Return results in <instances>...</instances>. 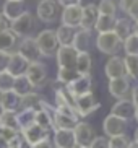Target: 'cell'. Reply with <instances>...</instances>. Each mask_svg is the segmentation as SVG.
Returning <instances> with one entry per match:
<instances>
[{
    "mask_svg": "<svg viewBox=\"0 0 138 148\" xmlns=\"http://www.w3.org/2000/svg\"><path fill=\"white\" fill-rule=\"evenodd\" d=\"M96 47L106 56H115L122 47V39L112 31H102L96 36Z\"/></svg>",
    "mask_w": 138,
    "mask_h": 148,
    "instance_id": "cell-1",
    "label": "cell"
},
{
    "mask_svg": "<svg viewBox=\"0 0 138 148\" xmlns=\"http://www.w3.org/2000/svg\"><path fill=\"white\" fill-rule=\"evenodd\" d=\"M36 42H38V47L41 51V56L42 57H52L55 56L57 49H59V41H57L55 31L52 29H42L36 36Z\"/></svg>",
    "mask_w": 138,
    "mask_h": 148,
    "instance_id": "cell-2",
    "label": "cell"
},
{
    "mask_svg": "<svg viewBox=\"0 0 138 148\" xmlns=\"http://www.w3.org/2000/svg\"><path fill=\"white\" fill-rule=\"evenodd\" d=\"M36 28V18L34 15L26 10L21 16H18L16 20H13L10 23V29L18 36V38H26V36H31V33L34 31Z\"/></svg>",
    "mask_w": 138,
    "mask_h": 148,
    "instance_id": "cell-3",
    "label": "cell"
},
{
    "mask_svg": "<svg viewBox=\"0 0 138 148\" xmlns=\"http://www.w3.org/2000/svg\"><path fill=\"white\" fill-rule=\"evenodd\" d=\"M99 108H101V103L94 98L93 91L75 98V109H77V112L80 117H88L89 114H93Z\"/></svg>",
    "mask_w": 138,
    "mask_h": 148,
    "instance_id": "cell-4",
    "label": "cell"
},
{
    "mask_svg": "<svg viewBox=\"0 0 138 148\" xmlns=\"http://www.w3.org/2000/svg\"><path fill=\"white\" fill-rule=\"evenodd\" d=\"M59 7L57 0H39L36 15L42 23H54L59 18Z\"/></svg>",
    "mask_w": 138,
    "mask_h": 148,
    "instance_id": "cell-5",
    "label": "cell"
},
{
    "mask_svg": "<svg viewBox=\"0 0 138 148\" xmlns=\"http://www.w3.org/2000/svg\"><path fill=\"white\" fill-rule=\"evenodd\" d=\"M102 130H104V135L107 138L109 137H114V135H122L127 132V121L111 112L109 116L104 117Z\"/></svg>",
    "mask_w": 138,
    "mask_h": 148,
    "instance_id": "cell-6",
    "label": "cell"
},
{
    "mask_svg": "<svg viewBox=\"0 0 138 148\" xmlns=\"http://www.w3.org/2000/svg\"><path fill=\"white\" fill-rule=\"evenodd\" d=\"M57 65L59 67H70L75 69L77 67V59H78V51L72 46V44H62L59 46L55 52Z\"/></svg>",
    "mask_w": 138,
    "mask_h": 148,
    "instance_id": "cell-7",
    "label": "cell"
},
{
    "mask_svg": "<svg viewBox=\"0 0 138 148\" xmlns=\"http://www.w3.org/2000/svg\"><path fill=\"white\" fill-rule=\"evenodd\" d=\"M16 52L21 54V56L25 57L29 64H31V62L39 60V59L42 57V56H41V51H39V47H38V42H36V38H31V36L23 38V41L18 44Z\"/></svg>",
    "mask_w": 138,
    "mask_h": 148,
    "instance_id": "cell-8",
    "label": "cell"
},
{
    "mask_svg": "<svg viewBox=\"0 0 138 148\" xmlns=\"http://www.w3.org/2000/svg\"><path fill=\"white\" fill-rule=\"evenodd\" d=\"M25 75L29 78V82L36 88H39V86H42L44 83H46V80H47V67L41 60L31 62L29 65H28V69H26Z\"/></svg>",
    "mask_w": 138,
    "mask_h": 148,
    "instance_id": "cell-9",
    "label": "cell"
},
{
    "mask_svg": "<svg viewBox=\"0 0 138 148\" xmlns=\"http://www.w3.org/2000/svg\"><path fill=\"white\" fill-rule=\"evenodd\" d=\"M54 111L55 108H51V104H47L42 99L41 106L36 109V124L46 129L47 132H52L54 130Z\"/></svg>",
    "mask_w": 138,
    "mask_h": 148,
    "instance_id": "cell-10",
    "label": "cell"
},
{
    "mask_svg": "<svg viewBox=\"0 0 138 148\" xmlns=\"http://www.w3.org/2000/svg\"><path fill=\"white\" fill-rule=\"evenodd\" d=\"M52 142L55 148H78L73 129H55L52 130Z\"/></svg>",
    "mask_w": 138,
    "mask_h": 148,
    "instance_id": "cell-11",
    "label": "cell"
},
{
    "mask_svg": "<svg viewBox=\"0 0 138 148\" xmlns=\"http://www.w3.org/2000/svg\"><path fill=\"white\" fill-rule=\"evenodd\" d=\"M49 134L51 132H47L46 129H42L41 125H38V124H31L29 127H26V129H23V130H20V135H21L23 142H26V143L29 145H36L39 143L41 140L44 138H49Z\"/></svg>",
    "mask_w": 138,
    "mask_h": 148,
    "instance_id": "cell-12",
    "label": "cell"
},
{
    "mask_svg": "<svg viewBox=\"0 0 138 148\" xmlns=\"http://www.w3.org/2000/svg\"><path fill=\"white\" fill-rule=\"evenodd\" d=\"M73 132H75V138H77L78 147H89L91 142L96 137L93 125H89L88 122H81V121L75 125Z\"/></svg>",
    "mask_w": 138,
    "mask_h": 148,
    "instance_id": "cell-13",
    "label": "cell"
},
{
    "mask_svg": "<svg viewBox=\"0 0 138 148\" xmlns=\"http://www.w3.org/2000/svg\"><path fill=\"white\" fill-rule=\"evenodd\" d=\"M109 93H111V96H114L115 99L127 98V95L130 93V78L127 75L111 78L109 80Z\"/></svg>",
    "mask_w": 138,
    "mask_h": 148,
    "instance_id": "cell-14",
    "label": "cell"
},
{
    "mask_svg": "<svg viewBox=\"0 0 138 148\" xmlns=\"http://www.w3.org/2000/svg\"><path fill=\"white\" fill-rule=\"evenodd\" d=\"M81 12H83L81 5L64 7V10H62V13H60L62 25H67V26H72V28H80V23H81Z\"/></svg>",
    "mask_w": 138,
    "mask_h": 148,
    "instance_id": "cell-15",
    "label": "cell"
},
{
    "mask_svg": "<svg viewBox=\"0 0 138 148\" xmlns=\"http://www.w3.org/2000/svg\"><path fill=\"white\" fill-rule=\"evenodd\" d=\"M65 86L77 98V96H81V95L93 91V80H91V75H80L77 80H73L72 83L65 85Z\"/></svg>",
    "mask_w": 138,
    "mask_h": 148,
    "instance_id": "cell-16",
    "label": "cell"
},
{
    "mask_svg": "<svg viewBox=\"0 0 138 148\" xmlns=\"http://www.w3.org/2000/svg\"><path fill=\"white\" fill-rule=\"evenodd\" d=\"M135 109H137V106L133 104V101L122 98V99H117V103H114V106L111 108V112L125 119V121H130L135 117Z\"/></svg>",
    "mask_w": 138,
    "mask_h": 148,
    "instance_id": "cell-17",
    "label": "cell"
},
{
    "mask_svg": "<svg viewBox=\"0 0 138 148\" xmlns=\"http://www.w3.org/2000/svg\"><path fill=\"white\" fill-rule=\"evenodd\" d=\"M98 16H99L98 5L96 3L85 5V7H83V12H81V23H80V28H81V29L93 31L96 26V21H98Z\"/></svg>",
    "mask_w": 138,
    "mask_h": 148,
    "instance_id": "cell-18",
    "label": "cell"
},
{
    "mask_svg": "<svg viewBox=\"0 0 138 148\" xmlns=\"http://www.w3.org/2000/svg\"><path fill=\"white\" fill-rule=\"evenodd\" d=\"M104 73H106V77H107L109 80L115 78V77H124V75H127L124 59H122V57H119V56H111V59L106 62Z\"/></svg>",
    "mask_w": 138,
    "mask_h": 148,
    "instance_id": "cell-19",
    "label": "cell"
},
{
    "mask_svg": "<svg viewBox=\"0 0 138 148\" xmlns=\"http://www.w3.org/2000/svg\"><path fill=\"white\" fill-rule=\"evenodd\" d=\"M28 65H29V62L26 60L21 54H18V52H15V51H13L12 56H10V62H8L7 70H8L13 77H20V75H25L26 73Z\"/></svg>",
    "mask_w": 138,
    "mask_h": 148,
    "instance_id": "cell-20",
    "label": "cell"
},
{
    "mask_svg": "<svg viewBox=\"0 0 138 148\" xmlns=\"http://www.w3.org/2000/svg\"><path fill=\"white\" fill-rule=\"evenodd\" d=\"M2 12H3V15L8 18L10 21L16 20L18 16H21V15L26 12L25 0H7V2L3 3Z\"/></svg>",
    "mask_w": 138,
    "mask_h": 148,
    "instance_id": "cell-21",
    "label": "cell"
},
{
    "mask_svg": "<svg viewBox=\"0 0 138 148\" xmlns=\"http://www.w3.org/2000/svg\"><path fill=\"white\" fill-rule=\"evenodd\" d=\"M72 46L77 49L78 52H89L91 47V31L88 29H77L73 36V41H72Z\"/></svg>",
    "mask_w": 138,
    "mask_h": 148,
    "instance_id": "cell-22",
    "label": "cell"
},
{
    "mask_svg": "<svg viewBox=\"0 0 138 148\" xmlns=\"http://www.w3.org/2000/svg\"><path fill=\"white\" fill-rule=\"evenodd\" d=\"M16 47H18V36L10 28L0 31V51L13 52Z\"/></svg>",
    "mask_w": 138,
    "mask_h": 148,
    "instance_id": "cell-23",
    "label": "cell"
},
{
    "mask_svg": "<svg viewBox=\"0 0 138 148\" xmlns=\"http://www.w3.org/2000/svg\"><path fill=\"white\" fill-rule=\"evenodd\" d=\"M78 117L75 116H68V114L59 112V111H54V130L55 129H75V125L78 124Z\"/></svg>",
    "mask_w": 138,
    "mask_h": 148,
    "instance_id": "cell-24",
    "label": "cell"
},
{
    "mask_svg": "<svg viewBox=\"0 0 138 148\" xmlns=\"http://www.w3.org/2000/svg\"><path fill=\"white\" fill-rule=\"evenodd\" d=\"M114 33H115L122 41L128 38L132 33H133V20H130L128 16L127 18H117L115 25H114Z\"/></svg>",
    "mask_w": 138,
    "mask_h": 148,
    "instance_id": "cell-25",
    "label": "cell"
},
{
    "mask_svg": "<svg viewBox=\"0 0 138 148\" xmlns=\"http://www.w3.org/2000/svg\"><path fill=\"white\" fill-rule=\"evenodd\" d=\"M34 85L29 82V78L26 75H20V77H15V83H13V91L16 93L18 96H25L28 93L34 91Z\"/></svg>",
    "mask_w": 138,
    "mask_h": 148,
    "instance_id": "cell-26",
    "label": "cell"
},
{
    "mask_svg": "<svg viewBox=\"0 0 138 148\" xmlns=\"http://www.w3.org/2000/svg\"><path fill=\"white\" fill-rule=\"evenodd\" d=\"M16 119H18V127H20V130H23V129L29 127L31 124L36 122V109H18Z\"/></svg>",
    "mask_w": 138,
    "mask_h": 148,
    "instance_id": "cell-27",
    "label": "cell"
},
{
    "mask_svg": "<svg viewBox=\"0 0 138 148\" xmlns=\"http://www.w3.org/2000/svg\"><path fill=\"white\" fill-rule=\"evenodd\" d=\"M75 69L80 72V75H91L93 70V59L89 52H78L77 59V67Z\"/></svg>",
    "mask_w": 138,
    "mask_h": 148,
    "instance_id": "cell-28",
    "label": "cell"
},
{
    "mask_svg": "<svg viewBox=\"0 0 138 148\" xmlns=\"http://www.w3.org/2000/svg\"><path fill=\"white\" fill-rule=\"evenodd\" d=\"M80 77V72L77 69H70V67H59L57 70V82L60 85H68L73 80H77Z\"/></svg>",
    "mask_w": 138,
    "mask_h": 148,
    "instance_id": "cell-29",
    "label": "cell"
},
{
    "mask_svg": "<svg viewBox=\"0 0 138 148\" xmlns=\"http://www.w3.org/2000/svg\"><path fill=\"white\" fill-rule=\"evenodd\" d=\"M42 103V98L36 91H31L25 96H20V108L18 109H38Z\"/></svg>",
    "mask_w": 138,
    "mask_h": 148,
    "instance_id": "cell-30",
    "label": "cell"
},
{
    "mask_svg": "<svg viewBox=\"0 0 138 148\" xmlns=\"http://www.w3.org/2000/svg\"><path fill=\"white\" fill-rule=\"evenodd\" d=\"M75 33H77V28L67 26V25H60V26L55 29V36H57L59 44H60V46L62 44H72Z\"/></svg>",
    "mask_w": 138,
    "mask_h": 148,
    "instance_id": "cell-31",
    "label": "cell"
},
{
    "mask_svg": "<svg viewBox=\"0 0 138 148\" xmlns=\"http://www.w3.org/2000/svg\"><path fill=\"white\" fill-rule=\"evenodd\" d=\"M0 104L3 106V109H7V111H18V108H20V96L13 91V90L5 91Z\"/></svg>",
    "mask_w": 138,
    "mask_h": 148,
    "instance_id": "cell-32",
    "label": "cell"
},
{
    "mask_svg": "<svg viewBox=\"0 0 138 148\" xmlns=\"http://www.w3.org/2000/svg\"><path fill=\"white\" fill-rule=\"evenodd\" d=\"M115 20L117 18L114 16V15H101L99 13L94 29L98 31V33H102V31H112L114 25H115Z\"/></svg>",
    "mask_w": 138,
    "mask_h": 148,
    "instance_id": "cell-33",
    "label": "cell"
},
{
    "mask_svg": "<svg viewBox=\"0 0 138 148\" xmlns=\"http://www.w3.org/2000/svg\"><path fill=\"white\" fill-rule=\"evenodd\" d=\"M127 77L132 80H138V56H125L124 57Z\"/></svg>",
    "mask_w": 138,
    "mask_h": 148,
    "instance_id": "cell-34",
    "label": "cell"
},
{
    "mask_svg": "<svg viewBox=\"0 0 138 148\" xmlns=\"http://www.w3.org/2000/svg\"><path fill=\"white\" fill-rule=\"evenodd\" d=\"M122 47L125 56H138V34L132 33L128 38L122 41Z\"/></svg>",
    "mask_w": 138,
    "mask_h": 148,
    "instance_id": "cell-35",
    "label": "cell"
},
{
    "mask_svg": "<svg viewBox=\"0 0 138 148\" xmlns=\"http://www.w3.org/2000/svg\"><path fill=\"white\" fill-rule=\"evenodd\" d=\"M0 124L5 127H10V129H15V130H20L18 119H16V111H7V109H3V112L0 116Z\"/></svg>",
    "mask_w": 138,
    "mask_h": 148,
    "instance_id": "cell-36",
    "label": "cell"
},
{
    "mask_svg": "<svg viewBox=\"0 0 138 148\" xmlns=\"http://www.w3.org/2000/svg\"><path fill=\"white\" fill-rule=\"evenodd\" d=\"M98 10L101 15H114L117 13V2L115 0H99Z\"/></svg>",
    "mask_w": 138,
    "mask_h": 148,
    "instance_id": "cell-37",
    "label": "cell"
},
{
    "mask_svg": "<svg viewBox=\"0 0 138 148\" xmlns=\"http://www.w3.org/2000/svg\"><path fill=\"white\" fill-rule=\"evenodd\" d=\"M13 83H15V77L10 73L8 70L0 72V90L2 91H10V90H13Z\"/></svg>",
    "mask_w": 138,
    "mask_h": 148,
    "instance_id": "cell-38",
    "label": "cell"
},
{
    "mask_svg": "<svg viewBox=\"0 0 138 148\" xmlns=\"http://www.w3.org/2000/svg\"><path fill=\"white\" fill-rule=\"evenodd\" d=\"M109 148H128L130 140L125 134L122 135H114V137H109Z\"/></svg>",
    "mask_w": 138,
    "mask_h": 148,
    "instance_id": "cell-39",
    "label": "cell"
},
{
    "mask_svg": "<svg viewBox=\"0 0 138 148\" xmlns=\"http://www.w3.org/2000/svg\"><path fill=\"white\" fill-rule=\"evenodd\" d=\"M89 148H109V140L106 137H94Z\"/></svg>",
    "mask_w": 138,
    "mask_h": 148,
    "instance_id": "cell-40",
    "label": "cell"
},
{
    "mask_svg": "<svg viewBox=\"0 0 138 148\" xmlns=\"http://www.w3.org/2000/svg\"><path fill=\"white\" fill-rule=\"evenodd\" d=\"M10 56H12V52L0 51V72L7 70V67H8V62H10Z\"/></svg>",
    "mask_w": 138,
    "mask_h": 148,
    "instance_id": "cell-41",
    "label": "cell"
},
{
    "mask_svg": "<svg viewBox=\"0 0 138 148\" xmlns=\"http://www.w3.org/2000/svg\"><path fill=\"white\" fill-rule=\"evenodd\" d=\"M125 15L130 18V20L137 21V20H138V0H135L133 3H132V7L127 10V13H125Z\"/></svg>",
    "mask_w": 138,
    "mask_h": 148,
    "instance_id": "cell-42",
    "label": "cell"
},
{
    "mask_svg": "<svg viewBox=\"0 0 138 148\" xmlns=\"http://www.w3.org/2000/svg\"><path fill=\"white\" fill-rule=\"evenodd\" d=\"M29 148H55V145H54V142H52L51 138H44V140H41L39 143L31 145Z\"/></svg>",
    "mask_w": 138,
    "mask_h": 148,
    "instance_id": "cell-43",
    "label": "cell"
},
{
    "mask_svg": "<svg viewBox=\"0 0 138 148\" xmlns=\"http://www.w3.org/2000/svg\"><path fill=\"white\" fill-rule=\"evenodd\" d=\"M135 0H119V3H117V7L124 12V13H127V10L132 7V3H133Z\"/></svg>",
    "mask_w": 138,
    "mask_h": 148,
    "instance_id": "cell-44",
    "label": "cell"
},
{
    "mask_svg": "<svg viewBox=\"0 0 138 148\" xmlns=\"http://www.w3.org/2000/svg\"><path fill=\"white\" fill-rule=\"evenodd\" d=\"M10 20L3 15V12H0V31H3V29H8L10 28Z\"/></svg>",
    "mask_w": 138,
    "mask_h": 148,
    "instance_id": "cell-45",
    "label": "cell"
},
{
    "mask_svg": "<svg viewBox=\"0 0 138 148\" xmlns=\"http://www.w3.org/2000/svg\"><path fill=\"white\" fill-rule=\"evenodd\" d=\"M60 7H72V5H81V0H57Z\"/></svg>",
    "mask_w": 138,
    "mask_h": 148,
    "instance_id": "cell-46",
    "label": "cell"
},
{
    "mask_svg": "<svg viewBox=\"0 0 138 148\" xmlns=\"http://www.w3.org/2000/svg\"><path fill=\"white\" fill-rule=\"evenodd\" d=\"M130 99L133 101L135 106H138V85L132 88V98H130Z\"/></svg>",
    "mask_w": 138,
    "mask_h": 148,
    "instance_id": "cell-47",
    "label": "cell"
},
{
    "mask_svg": "<svg viewBox=\"0 0 138 148\" xmlns=\"http://www.w3.org/2000/svg\"><path fill=\"white\" fill-rule=\"evenodd\" d=\"M8 147H10V140L0 137V148H8Z\"/></svg>",
    "mask_w": 138,
    "mask_h": 148,
    "instance_id": "cell-48",
    "label": "cell"
},
{
    "mask_svg": "<svg viewBox=\"0 0 138 148\" xmlns=\"http://www.w3.org/2000/svg\"><path fill=\"white\" fill-rule=\"evenodd\" d=\"M128 148H138V142H135V140H133V142H130Z\"/></svg>",
    "mask_w": 138,
    "mask_h": 148,
    "instance_id": "cell-49",
    "label": "cell"
},
{
    "mask_svg": "<svg viewBox=\"0 0 138 148\" xmlns=\"http://www.w3.org/2000/svg\"><path fill=\"white\" fill-rule=\"evenodd\" d=\"M133 33H135V34H138V20H137V21H133Z\"/></svg>",
    "mask_w": 138,
    "mask_h": 148,
    "instance_id": "cell-50",
    "label": "cell"
},
{
    "mask_svg": "<svg viewBox=\"0 0 138 148\" xmlns=\"http://www.w3.org/2000/svg\"><path fill=\"white\" fill-rule=\"evenodd\" d=\"M133 137H135V142H138V127L135 129V134H133Z\"/></svg>",
    "mask_w": 138,
    "mask_h": 148,
    "instance_id": "cell-51",
    "label": "cell"
},
{
    "mask_svg": "<svg viewBox=\"0 0 138 148\" xmlns=\"http://www.w3.org/2000/svg\"><path fill=\"white\" fill-rule=\"evenodd\" d=\"M135 121L138 122V106H137V109H135Z\"/></svg>",
    "mask_w": 138,
    "mask_h": 148,
    "instance_id": "cell-52",
    "label": "cell"
},
{
    "mask_svg": "<svg viewBox=\"0 0 138 148\" xmlns=\"http://www.w3.org/2000/svg\"><path fill=\"white\" fill-rule=\"evenodd\" d=\"M3 93L5 91H2V90H0V101H2V98H3Z\"/></svg>",
    "mask_w": 138,
    "mask_h": 148,
    "instance_id": "cell-53",
    "label": "cell"
},
{
    "mask_svg": "<svg viewBox=\"0 0 138 148\" xmlns=\"http://www.w3.org/2000/svg\"><path fill=\"white\" fill-rule=\"evenodd\" d=\"M2 112H3V106L0 104V116H2Z\"/></svg>",
    "mask_w": 138,
    "mask_h": 148,
    "instance_id": "cell-54",
    "label": "cell"
},
{
    "mask_svg": "<svg viewBox=\"0 0 138 148\" xmlns=\"http://www.w3.org/2000/svg\"><path fill=\"white\" fill-rule=\"evenodd\" d=\"M78 148H89V147H78Z\"/></svg>",
    "mask_w": 138,
    "mask_h": 148,
    "instance_id": "cell-55",
    "label": "cell"
}]
</instances>
